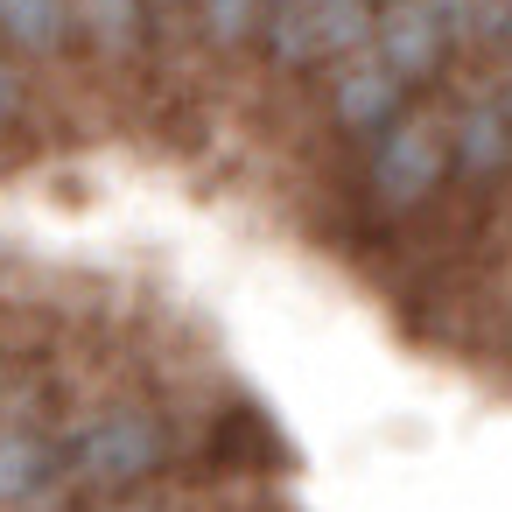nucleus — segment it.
I'll return each instance as SVG.
<instances>
[{"label": "nucleus", "mask_w": 512, "mask_h": 512, "mask_svg": "<svg viewBox=\"0 0 512 512\" xmlns=\"http://www.w3.org/2000/svg\"><path fill=\"white\" fill-rule=\"evenodd\" d=\"M148 8H155V15H169V8H183V0H148Z\"/></svg>", "instance_id": "obj_14"}, {"label": "nucleus", "mask_w": 512, "mask_h": 512, "mask_svg": "<svg viewBox=\"0 0 512 512\" xmlns=\"http://www.w3.org/2000/svg\"><path fill=\"white\" fill-rule=\"evenodd\" d=\"M400 113H407V85H400L372 50H358L351 64H337V78H330V120H337V134L379 141Z\"/></svg>", "instance_id": "obj_6"}, {"label": "nucleus", "mask_w": 512, "mask_h": 512, "mask_svg": "<svg viewBox=\"0 0 512 512\" xmlns=\"http://www.w3.org/2000/svg\"><path fill=\"white\" fill-rule=\"evenodd\" d=\"M491 92H498V113H505V127H512V64H505V78H498Z\"/></svg>", "instance_id": "obj_13"}, {"label": "nucleus", "mask_w": 512, "mask_h": 512, "mask_svg": "<svg viewBox=\"0 0 512 512\" xmlns=\"http://www.w3.org/2000/svg\"><path fill=\"white\" fill-rule=\"evenodd\" d=\"M169 421L141 400H106L92 414H78L64 428V470L85 484V491H106V498H127L141 491L162 463H169Z\"/></svg>", "instance_id": "obj_1"}, {"label": "nucleus", "mask_w": 512, "mask_h": 512, "mask_svg": "<svg viewBox=\"0 0 512 512\" xmlns=\"http://www.w3.org/2000/svg\"><path fill=\"white\" fill-rule=\"evenodd\" d=\"M442 127H449V169H456L463 183L491 190V183L512 169V127H505V113H498V92H470Z\"/></svg>", "instance_id": "obj_7"}, {"label": "nucleus", "mask_w": 512, "mask_h": 512, "mask_svg": "<svg viewBox=\"0 0 512 512\" xmlns=\"http://www.w3.org/2000/svg\"><path fill=\"white\" fill-rule=\"evenodd\" d=\"M99 512H183L176 498H148V491H127V498H106Z\"/></svg>", "instance_id": "obj_12"}, {"label": "nucleus", "mask_w": 512, "mask_h": 512, "mask_svg": "<svg viewBox=\"0 0 512 512\" xmlns=\"http://www.w3.org/2000/svg\"><path fill=\"white\" fill-rule=\"evenodd\" d=\"M71 0H0V43L29 64H57L71 50Z\"/></svg>", "instance_id": "obj_9"}, {"label": "nucleus", "mask_w": 512, "mask_h": 512, "mask_svg": "<svg viewBox=\"0 0 512 512\" xmlns=\"http://www.w3.org/2000/svg\"><path fill=\"white\" fill-rule=\"evenodd\" d=\"M148 0H71V29L99 64H134L148 50Z\"/></svg>", "instance_id": "obj_8"}, {"label": "nucleus", "mask_w": 512, "mask_h": 512, "mask_svg": "<svg viewBox=\"0 0 512 512\" xmlns=\"http://www.w3.org/2000/svg\"><path fill=\"white\" fill-rule=\"evenodd\" d=\"M442 183H449V127H442V113H400L365 155V204L379 218L421 211Z\"/></svg>", "instance_id": "obj_2"}, {"label": "nucleus", "mask_w": 512, "mask_h": 512, "mask_svg": "<svg viewBox=\"0 0 512 512\" xmlns=\"http://www.w3.org/2000/svg\"><path fill=\"white\" fill-rule=\"evenodd\" d=\"M372 22H379L372 0H274L260 43L274 71H323V64L337 71L372 43Z\"/></svg>", "instance_id": "obj_3"}, {"label": "nucleus", "mask_w": 512, "mask_h": 512, "mask_svg": "<svg viewBox=\"0 0 512 512\" xmlns=\"http://www.w3.org/2000/svg\"><path fill=\"white\" fill-rule=\"evenodd\" d=\"M197 8V29L218 43V50H239L246 36H260L267 22V0H190Z\"/></svg>", "instance_id": "obj_10"}, {"label": "nucleus", "mask_w": 512, "mask_h": 512, "mask_svg": "<svg viewBox=\"0 0 512 512\" xmlns=\"http://www.w3.org/2000/svg\"><path fill=\"white\" fill-rule=\"evenodd\" d=\"M407 92L414 85H428L442 64H449V50H456V36H449V22L428 8V0H393V8H379V22H372V43H365Z\"/></svg>", "instance_id": "obj_5"}, {"label": "nucleus", "mask_w": 512, "mask_h": 512, "mask_svg": "<svg viewBox=\"0 0 512 512\" xmlns=\"http://www.w3.org/2000/svg\"><path fill=\"white\" fill-rule=\"evenodd\" d=\"M57 477H64V442L36 414L8 407L0 414V512H50V505H64Z\"/></svg>", "instance_id": "obj_4"}, {"label": "nucleus", "mask_w": 512, "mask_h": 512, "mask_svg": "<svg viewBox=\"0 0 512 512\" xmlns=\"http://www.w3.org/2000/svg\"><path fill=\"white\" fill-rule=\"evenodd\" d=\"M29 120V85H22V71L0 57V134H15Z\"/></svg>", "instance_id": "obj_11"}]
</instances>
